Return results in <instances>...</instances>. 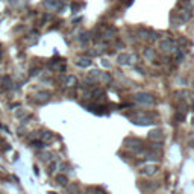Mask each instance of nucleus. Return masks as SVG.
Masks as SVG:
<instances>
[{
	"label": "nucleus",
	"mask_w": 194,
	"mask_h": 194,
	"mask_svg": "<svg viewBox=\"0 0 194 194\" xmlns=\"http://www.w3.org/2000/svg\"><path fill=\"white\" fill-rule=\"evenodd\" d=\"M56 179H58V180H59V184H62V185L67 182V177H65V176H58Z\"/></svg>",
	"instance_id": "nucleus-2"
},
{
	"label": "nucleus",
	"mask_w": 194,
	"mask_h": 194,
	"mask_svg": "<svg viewBox=\"0 0 194 194\" xmlns=\"http://www.w3.org/2000/svg\"><path fill=\"white\" fill-rule=\"evenodd\" d=\"M155 171H156L155 167H147V168L142 170V173H146V175H150V173H155Z\"/></svg>",
	"instance_id": "nucleus-1"
}]
</instances>
